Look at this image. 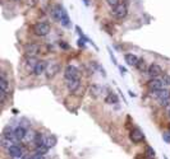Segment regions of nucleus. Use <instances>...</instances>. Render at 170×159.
I'll use <instances>...</instances> for the list:
<instances>
[{"mask_svg":"<svg viewBox=\"0 0 170 159\" xmlns=\"http://www.w3.org/2000/svg\"><path fill=\"white\" fill-rule=\"evenodd\" d=\"M49 32H50V26L46 22H40V23L33 26V33L40 36V37H44V36L49 34Z\"/></svg>","mask_w":170,"mask_h":159,"instance_id":"1","label":"nucleus"},{"mask_svg":"<svg viewBox=\"0 0 170 159\" xmlns=\"http://www.w3.org/2000/svg\"><path fill=\"white\" fill-rule=\"evenodd\" d=\"M64 78L67 80H73V79H79V71L73 65H68L64 70Z\"/></svg>","mask_w":170,"mask_h":159,"instance_id":"2","label":"nucleus"},{"mask_svg":"<svg viewBox=\"0 0 170 159\" xmlns=\"http://www.w3.org/2000/svg\"><path fill=\"white\" fill-rule=\"evenodd\" d=\"M111 13H113V16H114L115 18L123 19L127 16V13H128V9H127V4H119L118 6H115V8H113Z\"/></svg>","mask_w":170,"mask_h":159,"instance_id":"3","label":"nucleus"},{"mask_svg":"<svg viewBox=\"0 0 170 159\" xmlns=\"http://www.w3.org/2000/svg\"><path fill=\"white\" fill-rule=\"evenodd\" d=\"M40 45L37 43H30V45H27L26 48H24V52H26V56L27 57H36L40 52Z\"/></svg>","mask_w":170,"mask_h":159,"instance_id":"4","label":"nucleus"},{"mask_svg":"<svg viewBox=\"0 0 170 159\" xmlns=\"http://www.w3.org/2000/svg\"><path fill=\"white\" fill-rule=\"evenodd\" d=\"M147 87L151 92H156V90H160L164 88V83H162V80L159 78H151V80H148V83H147Z\"/></svg>","mask_w":170,"mask_h":159,"instance_id":"5","label":"nucleus"},{"mask_svg":"<svg viewBox=\"0 0 170 159\" xmlns=\"http://www.w3.org/2000/svg\"><path fill=\"white\" fill-rule=\"evenodd\" d=\"M64 8L60 5V4H56L51 8V17L54 18V20L56 22H60L61 20V17H63V13H64Z\"/></svg>","mask_w":170,"mask_h":159,"instance_id":"6","label":"nucleus"},{"mask_svg":"<svg viewBox=\"0 0 170 159\" xmlns=\"http://www.w3.org/2000/svg\"><path fill=\"white\" fill-rule=\"evenodd\" d=\"M8 154L13 158V157H23L24 155V148L18 145V144H14L13 147H10L8 149Z\"/></svg>","mask_w":170,"mask_h":159,"instance_id":"7","label":"nucleus"},{"mask_svg":"<svg viewBox=\"0 0 170 159\" xmlns=\"http://www.w3.org/2000/svg\"><path fill=\"white\" fill-rule=\"evenodd\" d=\"M147 73H148V75H150L151 78H157V76H160L162 74V69H161L160 65L152 64V65H150V66H148Z\"/></svg>","mask_w":170,"mask_h":159,"instance_id":"8","label":"nucleus"},{"mask_svg":"<svg viewBox=\"0 0 170 159\" xmlns=\"http://www.w3.org/2000/svg\"><path fill=\"white\" fill-rule=\"evenodd\" d=\"M129 139L133 141V143H141L143 139H145V135L142 134V131L138 129H134L129 132Z\"/></svg>","mask_w":170,"mask_h":159,"instance_id":"9","label":"nucleus"},{"mask_svg":"<svg viewBox=\"0 0 170 159\" xmlns=\"http://www.w3.org/2000/svg\"><path fill=\"white\" fill-rule=\"evenodd\" d=\"M152 94L159 99V102H161V101L169 99V98H170V90H169V89H165V88H162V89H160V90L152 92Z\"/></svg>","mask_w":170,"mask_h":159,"instance_id":"10","label":"nucleus"},{"mask_svg":"<svg viewBox=\"0 0 170 159\" xmlns=\"http://www.w3.org/2000/svg\"><path fill=\"white\" fill-rule=\"evenodd\" d=\"M27 129L23 127V126H18L14 129V136H16V140H23L26 139L27 136Z\"/></svg>","mask_w":170,"mask_h":159,"instance_id":"11","label":"nucleus"},{"mask_svg":"<svg viewBox=\"0 0 170 159\" xmlns=\"http://www.w3.org/2000/svg\"><path fill=\"white\" fill-rule=\"evenodd\" d=\"M59 70H60V65L59 64H51V65H49V68H46V76L50 79L55 74H58Z\"/></svg>","mask_w":170,"mask_h":159,"instance_id":"12","label":"nucleus"},{"mask_svg":"<svg viewBox=\"0 0 170 159\" xmlns=\"http://www.w3.org/2000/svg\"><path fill=\"white\" fill-rule=\"evenodd\" d=\"M67 87H68V90L74 93L76 90L79 89L81 87V80L79 79H73V80H67Z\"/></svg>","mask_w":170,"mask_h":159,"instance_id":"13","label":"nucleus"},{"mask_svg":"<svg viewBox=\"0 0 170 159\" xmlns=\"http://www.w3.org/2000/svg\"><path fill=\"white\" fill-rule=\"evenodd\" d=\"M44 71H46V62L45 61H37L36 66L33 69V74L35 75H41Z\"/></svg>","mask_w":170,"mask_h":159,"instance_id":"14","label":"nucleus"},{"mask_svg":"<svg viewBox=\"0 0 170 159\" xmlns=\"http://www.w3.org/2000/svg\"><path fill=\"white\" fill-rule=\"evenodd\" d=\"M90 93H91V96H92V97L97 98V97H100V96H101L102 89H101V87H100V85L94 84V85H91V87H90Z\"/></svg>","mask_w":170,"mask_h":159,"instance_id":"15","label":"nucleus"},{"mask_svg":"<svg viewBox=\"0 0 170 159\" xmlns=\"http://www.w3.org/2000/svg\"><path fill=\"white\" fill-rule=\"evenodd\" d=\"M124 59H125L127 64L131 65V66H136V64H137V61H138L137 56H136V55H133V54H125Z\"/></svg>","mask_w":170,"mask_h":159,"instance_id":"16","label":"nucleus"},{"mask_svg":"<svg viewBox=\"0 0 170 159\" xmlns=\"http://www.w3.org/2000/svg\"><path fill=\"white\" fill-rule=\"evenodd\" d=\"M0 89L8 93L9 92V84H8V79L5 78V74L3 73L2 76H0Z\"/></svg>","mask_w":170,"mask_h":159,"instance_id":"17","label":"nucleus"},{"mask_svg":"<svg viewBox=\"0 0 170 159\" xmlns=\"http://www.w3.org/2000/svg\"><path fill=\"white\" fill-rule=\"evenodd\" d=\"M33 143L36 144V147H39V145H45V138H44V135L40 134V132H37L36 136H35Z\"/></svg>","mask_w":170,"mask_h":159,"instance_id":"18","label":"nucleus"},{"mask_svg":"<svg viewBox=\"0 0 170 159\" xmlns=\"http://www.w3.org/2000/svg\"><path fill=\"white\" fill-rule=\"evenodd\" d=\"M47 151H49V148L46 145H39V147L35 148V153L37 155H45Z\"/></svg>","mask_w":170,"mask_h":159,"instance_id":"19","label":"nucleus"},{"mask_svg":"<svg viewBox=\"0 0 170 159\" xmlns=\"http://www.w3.org/2000/svg\"><path fill=\"white\" fill-rule=\"evenodd\" d=\"M2 145H3L4 148H6V149H9L10 147H13V145H14V140L5 138V136L3 135V136H2Z\"/></svg>","mask_w":170,"mask_h":159,"instance_id":"20","label":"nucleus"},{"mask_svg":"<svg viewBox=\"0 0 170 159\" xmlns=\"http://www.w3.org/2000/svg\"><path fill=\"white\" fill-rule=\"evenodd\" d=\"M55 144H56V139L54 138V136H47V138L45 139V145H46L47 148L55 147Z\"/></svg>","mask_w":170,"mask_h":159,"instance_id":"21","label":"nucleus"},{"mask_svg":"<svg viewBox=\"0 0 170 159\" xmlns=\"http://www.w3.org/2000/svg\"><path fill=\"white\" fill-rule=\"evenodd\" d=\"M105 102H106V103H109V104L116 103V102H118V97H116V94H113V93H110V94L105 98Z\"/></svg>","mask_w":170,"mask_h":159,"instance_id":"22","label":"nucleus"},{"mask_svg":"<svg viewBox=\"0 0 170 159\" xmlns=\"http://www.w3.org/2000/svg\"><path fill=\"white\" fill-rule=\"evenodd\" d=\"M136 68H137L139 71L146 70V62H145V60H143V59H138V61H137V64H136Z\"/></svg>","mask_w":170,"mask_h":159,"instance_id":"23","label":"nucleus"},{"mask_svg":"<svg viewBox=\"0 0 170 159\" xmlns=\"http://www.w3.org/2000/svg\"><path fill=\"white\" fill-rule=\"evenodd\" d=\"M60 23H61L63 26H69V17H68V14H67L65 10H64V13H63V17H61Z\"/></svg>","mask_w":170,"mask_h":159,"instance_id":"24","label":"nucleus"},{"mask_svg":"<svg viewBox=\"0 0 170 159\" xmlns=\"http://www.w3.org/2000/svg\"><path fill=\"white\" fill-rule=\"evenodd\" d=\"M162 83H164V85H170V75L169 74H164L161 78Z\"/></svg>","mask_w":170,"mask_h":159,"instance_id":"25","label":"nucleus"},{"mask_svg":"<svg viewBox=\"0 0 170 159\" xmlns=\"http://www.w3.org/2000/svg\"><path fill=\"white\" fill-rule=\"evenodd\" d=\"M106 2H108V4L111 6V9H113V8H115V6L119 5V2H120V0H106Z\"/></svg>","mask_w":170,"mask_h":159,"instance_id":"26","label":"nucleus"},{"mask_svg":"<svg viewBox=\"0 0 170 159\" xmlns=\"http://www.w3.org/2000/svg\"><path fill=\"white\" fill-rule=\"evenodd\" d=\"M146 154H147L148 157H155V150H153L151 147H147V148H146Z\"/></svg>","mask_w":170,"mask_h":159,"instance_id":"27","label":"nucleus"},{"mask_svg":"<svg viewBox=\"0 0 170 159\" xmlns=\"http://www.w3.org/2000/svg\"><path fill=\"white\" fill-rule=\"evenodd\" d=\"M6 94H8V93L0 89V99H2V102H3V103L5 102V99H6Z\"/></svg>","mask_w":170,"mask_h":159,"instance_id":"28","label":"nucleus"},{"mask_svg":"<svg viewBox=\"0 0 170 159\" xmlns=\"http://www.w3.org/2000/svg\"><path fill=\"white\" fill-rule=\"evenodd\" d=\"M162 139H164L166 143H170V131H166L162 134Z\"/></svg>","mask_w":170,"mask_h":159,"instance_id":"29","label":"nucleus"},{"mask_svg":"<svg viewBox=\"0 0 170 159\" xmlns=\"http://www.w3.org/2000/svg\"><path fill=\"white\" fill-rule=\"evenodd\" d=\"M160 104H161V106H164V107L169 106V104H170V98H169V99H164V101H161Z\"/></svg>","mask_w":170,"mask_h":159,"instance_id":"30","label":"nucleus"},{"mask_svg":"<svg viewBox=\"0 0 170 159\" xmlns=\"http://www.w3.org/2000/svg\"><path fill=\"white\" fill-rule=\"evenodd\" d=\"M35 159H45V157H44V155H37V154H36Z\"/></svg>","mask_w":170,"mask_h":159,"instance_id":"31","label":"nucleus"},{"mask_svg":"<svg viewBox=\"0 0 170 159\" xmlns=\"http://www.w3.org/2000/svg\"><path fill=\"white\" fill-rule=\"evenodd\" d=\"M13 159H24V155L23 157H13Z\"/></svg>","mask_w":170,"mask_h":159,"instance_id":"32","label":"nucleus"},{"mask_svg":"<svg viewBox=\"0 0 170 159\" xmlns=\"http://www.w3.org/2000/svg\"><path fill=\"white\" fill-rule=\"evenodd\" d=\"M146 159H153V157H148V155H147V158H146Z\"/></svg>","mask_w":170,"mask_h":159,"instance_id":"33","label":"nucleus"},{"mask_svg":"<svg viewBox=\"0 0 170 159\" xmlns=\"http://www.w3.org/2000/svg\"><path fill=\"white\" fill-rule=\"evenodd\" d=\"M168 113H169V117H170V110H169V112H168Z\"/></svg>","mask_w":170,"mask_h":159,"instance_id":"34","label":"nucleus"},{"mask_svg":"<svg viewBox=\"0 0 170 159\" xmlns=\"http://www.w3.org/2000/svg\"><path fill=\"white\" fill-rule=\"evenodd\" d=\"M169 131H170V129H169Z\"/></svg>","mask_w":170,"mask_h":159,"instance_id":"35","label":"nucleus"},{"mask_svg":"<svg viewBox=\"0 0 170 159\" xmlns=\"http://www.w3.org/2000/svg\"><path fill=\"white\" fill-rule=\"evenodd\" d=\"M165 159H168V158H165Z\"/></svg>","mask_w":170,"mask_h":159,"instance_id":"36","label":"nucleus"}]
</instances>
